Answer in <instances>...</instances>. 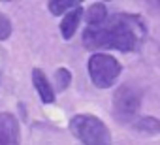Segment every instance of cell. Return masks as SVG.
Segmentation results:
<instances>
[{
    "instance_id": "1",
    "label": "cell",
    "mask_w": 160,
    "mask_h": 145,
    "mask_svg": "<svg viewBox=\"0 0 160 145\" xmlns=\"http://www.w3.org/2000/svg\"><path fill=\"white\" fill-rule=\"evenodd\" d=\"M138 32L130 17L113 15L106 19L102 25L87 27L83 32V43L89 49H104L113 47L121 51H130L136 47Z\"/></svg>"
},
{
    "instance_id": "2",
    "label": "cell",
    "mask_w": 160,
    "mask_h": 145,
    "mask_svg": "<svg viewBox=\"0 0 160 145\" xmlns=\"http://www.w3.org/2000/svg\"><path fill=\"white\" fill-rule=\"evenodd\" d=\"M72 132L83 141V145H111L108 126L92 115H75L70 122Z\"/></svg>"
},
{
    "instance_id": "3",
    "label": "cell",
    "mask_w": 160,
    "mask_h": 145,
    "mask_svg": "<svg viewBox=\"0 0 160 145\" xmlns=\"http://www.w3.org/2000/svg\"><path fill=\"white\" fill-rule=\"evenodd\" d=\"M89 74H91V79L94 81L96 87L106 89V87L113 85V81L121 74V64L111 55L96 53L89 60Z\"/></svg>"
},
{
    "instance_id": "4",
    "label": "cell",
    "mask_w": 160,
    "mask_h": 145,
    "mask_svg": "<svg viewBox=\"0 0 160 145\" xmlns=\"http://www.w3.org/2000/svg\"><path fill=\"white\" fill-rule=\"evenodd\" d=\"M139 100H141V94L136 87L124 85V87L117 89V92L113 96V113H115L117 121L130 122L139 109Z\"/></svg>"
},
{
    "instance_id": "5",
    "label": "cell",
    "mask_w": 160,
    "mask_h": 145,
    "mask_svg": "<svg viewBox=\"0 0 160 145\" xmlns=\"http://www.w3.org/2000/svg\"><path fill=\"white\" fill-rule=\"evenodd\" d=\"M0 145H19V124L10 113H0Z\"/></svg>"
},
{
    "instance_id": "6",
    "label": "cell",
    "mask_w": 160,
    "mask_h": 145,
    "mask_svg": "<svg viewBox=\"0 0 160 145\" xmlns=\"http://www.w3.org/2000/svg\"><path fill=\"white\" fill-rule=\"evenodd\" d=\"M81 17H83V8H79V6L66 13L64 21L60 23V32H62V36H64L66 40L73 36V32L77 30L79 23H81Z\"/></svg>"
},
{
    "instance_id": "7",
    "label": "cell",
    "mask_w": 160,
    "mask_h": 145,
    "mask_svg": "<svg viewBox=\"0 0 160 145\" xmlns=\"http://www.w3.org/2000/svg\"><path fill=\"white\" fill-rule=\"evenodd\" d=\"M32 79H34V87H36V91L40 92L42 100H43L45 104L53 102V100H55V92H53V87L49 85L47 78L43 76V72L36 68V70L32 72Z\"/></svg>"
},
{
    "instance_id": "8",
    "label": "cell",
    "mask_w": 160,
    "mask_h": 145,
    "mask_svg": "<svg viewBox=\"0 0 160 145\" xmlns=\"http://www.w3.org/2000/svg\"><path fill=\"white\" fill-rule=\"evenodd\" d=\"M134 130L139 132V134H145V136L158 134V132H160V121L154 119V117H143V119H138V121L134 122Z\"/></svg>"
},
{
    "instance_id": "9",
    "label": "cell",
    "mask_w": 160,
    "mask_h": 145,
    "mask_svg": "<svg viewBox=\"0 0 160 145\" xmlns=\"http://www.w3.org/2000/svg\"><path fill=\"white\" fill-rule=\"evenodd\" d=\"M106 19H108V13H106V6L104 4H92L89 8V12H87V23H89V27L102 25Z\"/></svg>"
},
{
    "instance_id": "10",
    "label": "cell",
    "mask_w": 160,
    "mask_h": 145,
    "mask_svg": "<svg viewBox=\"0 0 160 145\" xmlns=\"http://www.w3.org/2000/svg\"><path fill=\"white\" fill-rule=\"evenodd\" d=\"M77 8L79 2L77 0H53V2H49V10L53 15H58V13H64L68 12V8Z\"/></svg>"
},
{
    "instance_id": "11",
    "label": "cell",
    "mask_w": 160,
    "mask_h": 145,
    "mask_svg": "<svg viewBox=\"0 0 160 145\" xmlns=\"http://www.w3.org/2000/svg\"><path fill=\"white\" fill-rule=\"evenodd\" d=\"M10 34H12V25H10V19H8L6 15L0 13V40H6Z\"/></svg>"
},
{
    "instance_id": "12",
    "label": "cell",
    "mask_w": 160,
    "mask_h": 145,
    "mask_svg": "<svg viewBox=\"0 0 160 145\" xmlns=\"http://www.w3.org/2000/svg\"><path fill=\"white\" fill-rule=\"evenodd\" d=\"M57 83H58V89H60V91L66 89V85L70 83V72H68V70L60 68V70L57 72Z\"/></svg>"
}]
</instances>
